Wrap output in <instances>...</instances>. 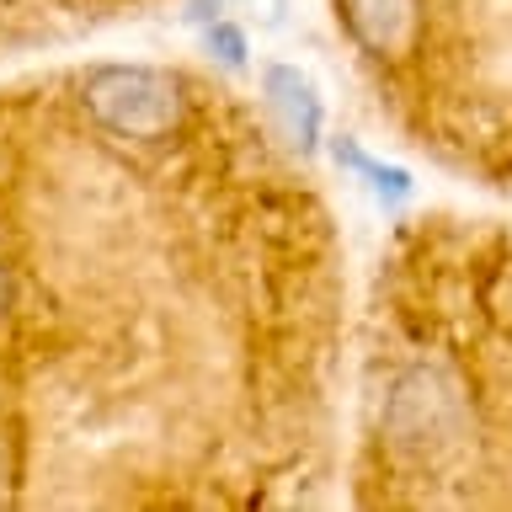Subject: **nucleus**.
<instances>
[{"label":"nucleus","instance_id":"obj_3","mask_svg":"<svg viewBox=\"0 0 512 512\" xmlns=\"http://www.w3.org/2000/svg\"><path fill=\"white\" fill-rule=\"evenodd\" d=\"M347 70L406 150L512 198V0H326Z\"/></svg>","mask_w":512,"mask_h":512},{"label":"nucleus","instance_id":"obj_2","mask_svg":"<svg viewBox=\"0 0 512 512\" xmlns=\"http://www.w3.org/2000/svg\"><path fill=\"white\" fill-rule=\"evenodd\" d=\"M347 438L363 507H512V219L390 235L352 320Z\"/></svg>","mask_w":512,"mask_h":512},{"label":"nucleus","instance_id":"obj_1","mask_svg":"<svg viewBox=\"0 0 512 512\" xmlns=\"http://www.w3.org/2000/svg\"><path fill=\"white\" fill-rule=\"evenodd\" d=\"M336 208L203 64L0 86V507H299L352 390Z\"/></svg>","mask_w":512,"mask_h":512},{"label":"nucleus","instance_id":"obj_4","mask_svg":"<svg viewBox=\"0 0 512 512\" xmlns=\"http://www.w3.org/2000/svg\"><path fill=\"white\" fill-rule=\"evenodd\" d=\"M160 6H171V0H0V64L59 54L96 32L139 22Z\"/></svg>","mask_w":512,"mask_h":512}]
</instances>
